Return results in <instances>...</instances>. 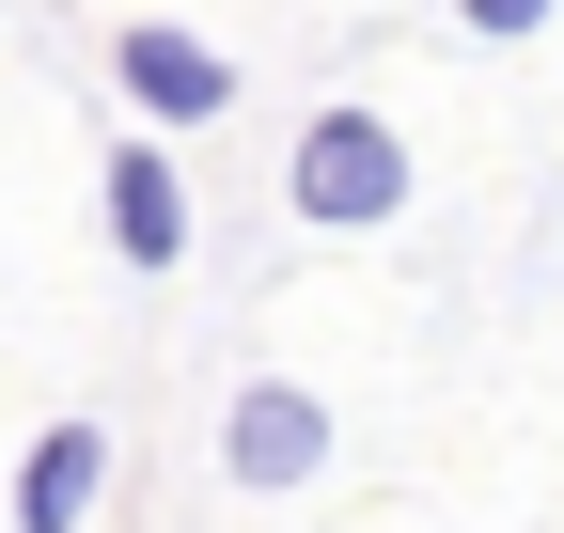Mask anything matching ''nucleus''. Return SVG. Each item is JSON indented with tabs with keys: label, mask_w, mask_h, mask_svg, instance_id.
<instances>
[{
	"label": "nucleus",
	"mask_w": 564,
	"mask_h": 533,
	"mask_svg": "<svg viewBox=\"0 0 564 533\" xmlns=\"http://www.w3.org/2000/svg\"><path fill=\"white\" fill-rule=\"evenodd\" d=\"M455 17H470L486 47H518V32H549V0H455Z\"/></svg>",
	"instance_id": "6"
},
{
	"label": "nucleus",
	"mask_w": 564,
	"mask_h": 533,
	"mask_svg": "<svg viewBox=\"0 0 564 533\" xmlns=\"http://www.w3.org/2000/svg\"><path fill=\"white\" fill-rule=\"evenodd\" d=\"M282 205H299L314 236H377V220L408 205V142H392V110H314L299 157H282Z\"/></svg>",
	"instance_id": "1"
},
{
	"label": "nucleus",
	"mask_w": 564,
	"mask_h": 533,
	"mask_svg": "<svg viewBox=\"0 0 564 533\" xmlns=\"http://www.w3.org/2000/svg\"><path fill=\"white\" fill-rule=\"evenodd\" d=\"M110 79L158 110V126H204V110H236V63L204 47V32H173V17H141L126 47H110Z\"/></svg>",
	"instance_id": "3"
},
{
	"label": "nucleus",
	"mask_w": 564,
	"mask_h": 533,
	"mask_svg": "<svg viewBox=\"0 0 564 533\" xmlns=\"http://www.w3.org/2000/svg\"><path fill=\"white\" fill-rule=\"evenodd\" d=\"M220 471L267 502V487H314L329 471V409H314V392H282V377H251L236 392V424H220Z\"/></svg>",
	"instance_id": "2"
},
{
	"label": "nucleus",
	"mask_w": 564,
	"mask_h": 533,
	"mask_svg": "<svg viewBox=\"0 0 564 533\" xmlns=\"http://www.w3.org/2000/svg\"><path fill=\"white\" fill-rule=\"evenodd\" d=\"M110 251H126V266H173V251H188V173H173L158 142H110Z\"/></svg>",
	"instance_id": "4"
},
{
	"label": "nucleus",
	"mask_w": 564,
	"mask_h": 533,
	"mask_svg": "<svg viewBox=\"0 0 564 533\" xmlns=\"http://www.w3.org/2000/svg\"><path fill=\"white\" fill-rule=\"evenodd\" d=\"M95 487H110V439H95V424H47V455L17 471V518L63 533V518H95Z\"/></svg>",
	"instance_id": "5"
}]
</instances>
